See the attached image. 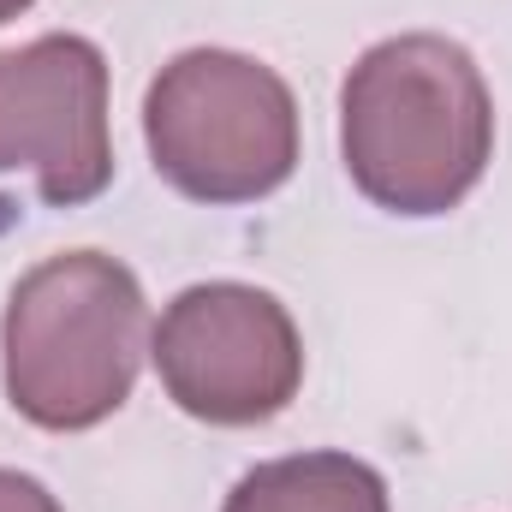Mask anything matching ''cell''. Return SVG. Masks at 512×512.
<instances>
[{
  "instance_id": "cell-1",
  "label": "cell",
  "mask_w": 512,
  "mask_h": 512,
  "mask_svg": "<svg viewBox=\"0 0 512 512\" xmlns=\"http://www.w3.org/2000/svg\"><path fill=\"white\" fill-rule=\"evenodd\" d=\"M340 155L387 215L459 209L495 161V96L471 48L435 30L364 48L340 84Z\"/></svg>"
},
{
  "instance_id": "cell-2",
  "label": "cell",
  "mask_w": 512,
  "mask_h": 512,
  "mask_svg": "<svg viewBox=\"0 0 512 512\" xmlns=\"http://www.w3.org/2000/svg\"><path fill=\"white\" fill-rule=\"evenodd\" d=\"M149 304L120 256L60 251L36 262L0 316V376L24 423L78 435L108 423L137 387Z\"/></svg>"
},
{
  "instance_id": "cell-3",
  "label": "cell",
  "mask_w": 512,
  "mask_h": 512,
  "mask_svg": "<svg viewBox=\"0 0 512 512\" xmlns=\"http://www.w3.org/2000/svg\"><path fill=\"white\" fill-rule=\"evenodd\" d=\"M143 143L179 197L209 209L262 203L298 167V102L256 54L185 48L143 96Z\"/></svg>"
},
{
  "instance_id": "cell-4",
  "label": "cell",
  "mask_w": 512,
  "mask_h": 512,
  "mask_svg": "<svg viewBox=\"0 0 512 512\" xmlns=\"http://www.w3.org/2000/svg\"><path fill=\"white\" fill-rule=\"evenodd\" d=\"M149 358L167 399L215 429H251L280 417L304 382V340L292 310L245 280L185 286L161 310Z\"/></svg>"
},
{
  "instance_id": "cell-5",
  "label": "cell",
  "mask_w": 512,
  "mask_h": 512,
  "mask_svg": "<svg viewBox=\"0 0 512 512\" xmlns=\"http://www.w3.org/2000/svg\"><path fill=\"white\" fill-rule=\"evenodd\" d=\"M36 173L48 209H84L114 185L108 54L54 30L0 48V173Z\"/></svg>"
},
{
  "instance_id": "cell-6",
  "label": "cell",
  "mask_w": 512,
  "mask_h": 512,
  "mask_svg": "<svg viewBox=\"0 0 512 512\" xmlns=\"http://www.w3.org/2000/svg\"><path fill=\"white\" fill-rule=\"evenodd\" d=\"M221 512H393L376 465L352 453H286L245 471Z\"/></svg>"
},
{
  "instance_id": "cell-7",
  "label": "cell",
  "mask_w": 512,
  "mask_h": 512,
  "mask_svg": "<svg viewBox=\"0 0 512 512\" xmlns=\"http://www.w3.org/2000/svg\"><path fill=\"white\" fill-rule=\"evenodd\" d=\"M0 512H66V507L48 495V483H36V477L0 465Z\"/></svg>"
},
{
  "instance_id": "cell-8",
  "label": "cell",
  "mask_w": 512,
  "mask_h": 512,
  "mask_svg": "<svg viewBox=\"0 0 512 512\" xmlns=\"http://www.w3.org/2000/svg\"><path fill=\"white\" fill-rule=\"evenodd\" d=\"M30 6H36V0H0V24H6V18H18V12H30Z\"/></svg>"
}]
</instances>
